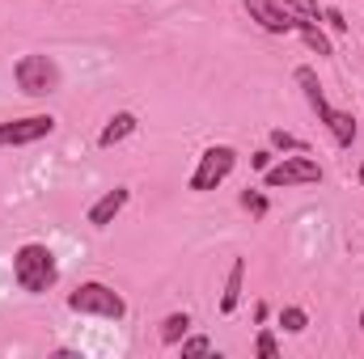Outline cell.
Returning <instances> with one entry per match:
<instances>
[{"label":"cell","mask_w":364,"mask_h":359,"mask_svg":"<svg viewBox=\"0 0 364 359\" xmlns=\"http://www.w3.org/2000/svg\"><path fill=\"white\" fill-rule=\"evenodd\" d=\"M267 144H272L275 153H309V144H305L301 136H292V131H284V127H275L272 136H267Z\"/></svg>","instance_id":"obj_14"},{"label":"cell","mask_w":364,"mask_h":359,"mask_svg":"<svg viewBox=\"0 0 364 359\" xmlns=\"http://www.w3.org/2000/svg\"><path fill=\"white\" fill-rule=\"evenodd\" d=\"M242 207H246L250 216H267V207H272V203H267V194H259V190H250V186H246V190H242Z\"/></svg>","instance_id":"obj_19"},{"label":"cell","mask_w":364,"mask_h":359,"mask_svg":"<svg viewBox=\"0 0 364 359\" xmlns=\"http://www.w3.org/2000/svg\"><path fill=\"white\" fill-rule=\"evenodd\" d=\"M237 170V148H229V144H212V148H203L199 153V165H195V174H191V190L195 194H203V190H216L220 182L229 178Z\"/></svg>","instance_id":"obj_5"},{"label":"cell","mask_w":364,"mask_h":359,"mask_svg":"<svg viewBox=\"0 0 364 359\" xmlns=\"http://www.w3.org/2000/svg\"><path fill=\"white\" fill-rule=\"evenodd\" d=\"M68 309L81 313V317H102V321H123L127 317V300L123 292H114L110 283H81L77 292H68Z\"/></svg>","instance_id":"obj_3"},{"label":"cell","mask_w":364,"mask_h":359,"mask_svg":"<svg viewBox=\"0 0 364 359\" xmlns=\"http://www.w3.org/2000/svg\"><path fill=\"white\" fill-rule=\"evenodd\" d=\"M360 186H364V165H360Z\"/></svg>","instance_id":"obj_22"},{"label":"cell","mask_w":364,"mask_h":359,"mask_svg":"<svg viewBox=\"0 0 364 359\" xmlns=\"http://www.w3.org/2000/svg\"><path fill=\"white\" fill-rule=\"evenodd\" d=\"M255 355L259 359H279V343H275L272 330H259V338H255Z\"/></svg>","instance_id":"obj_18"},{"label":"cell","mask_w":364,"mask_h":359,"mask_svg":"<svg viewBox=\"0 0 364 359\" xmlns=\"http://www.w3.org/2000/svg\"><path fill=\"white\" fill-rule=\"evenodd\" d=\"M186 334H191V313H170L161 321V347H178Z\"/></svg>","instance_id":"obj_13"},{"label":"cell","mask_w":364,"mask_h":359,"mask_svg":"<svg viewBox=\"0 0 364 359\" xmlns=\"http://www.w3.org/2000/svg\"><path fill=\"white\" fill-rule=\"evenodd\" d=\"M292 34H301V38H305V47H309L318 60H331V55H335V43H331V34L322 30V21L296 17V30H292Z\"/></svg>","instance_id":"obj_11"},{"label":"cell","mask_w":364,"mask_h":359,"mask_svg":"<svg viewBox=\"0 0 364 359\" xmlns=\"http://www.w3.org/2000/svg\"><path fill=\"white\" fill-rule=\"evenodd\" d=\"M242 283H246V258H233L229 263V275H225V292H220V313H237L242 304Z\"/></svg>","instance_id":"obj_12"},{"label":"cell","mask_w":364,"mask_h":359,"mask_svg":"<svg viewBox=\"0 0 364 359\" xmlns=\"http://www.w3.org/2000/svg\"><path fill=\"white\" fill-rule=\"evenodd\" d=\"M322 21H326V30H331V34H343V30H348V17H343L335 4H326V9H322Z\"/></svg>","instance_id":"obj_20"},{"label":"cell","mask_w":364,"mask_h":359,"mask_svg":"<svg viewBox=\"0 0 364 359\" xmlns=\"http://www.w3.org/2000/svg\"><path fill=\"white\" fill-rule=\"evenodd\" d=\"M288 13H296V17H309V21H322V4L318 0H279Z\"/></svg>","instance_id":"obj_16"},{"label":"cell","mask_w":364,"mask_h":359,"mask_svg":"<svg viewBox=\"0 0 364 359\" xmlns=\"http://www.w3.org/2000/svg\"><path fill=\"white\" fill-rule=\"evenodd\" d=\"M279 326H284L288 334H301V330L309 326V313H305L301 304H288V309H279Z\"/></svg>","instance_id":"obj_15"},{"label":"cell","mask_w":364,"mask_h":359,"mask_svg":"<svg viewBox=\"0 0 364 359\" xmlns=\"http://www.w3.org/2000/svg\"><path fill=\"white\" fill-rule=\"evenodd\" d=\"M13 279H17L21 292L43 296V292H51V287L60 283V263H55V254H51L47 245L30 241V245H21V250L13 254Z\"/></svg>","instance_id":"obj_2"},{"label":"cell","mask_w":364,"mask_h":359,"mask_svg":"<svg viewBox=\"0 0 364 359\" xmlns=\"http://www.w3.org/2000/svg\"><path fill=\"white\" fill-rule=\"evenodd\" d=\"M182 359H199V355H212V343L203 338V334H191V338H182Z\"/></svg>","instance_id":"obj_17"},{"label":"cell","mask_w":364,"mask_h":359,"mask_svg":"<svg viewBox=\"0 0 364 359\" xmlns=\"http://www.w3.org/2000/svg\"><path fill=\"white\" fill-rule=\"evenodd\" d=\"M13 81L26 97H51L60 89V64L51 55H43V51H30V55H21L13 64Z\"/></svg>","instance_id":"obj_4"},{"label":"cell","mask_w":364,"mask_h":359,"mask_svg":"<svg viewBox=\"0 0 364 359\" xmlns=\"http://www.w3.org/2000/svg\"><path fill=\"white\" fill-rule=\"evenodd\" d=\"M127 203H132V190H127V186H114V190H106V194H102V199L90 207V224H93V228H106V224H114V216H119Z\"/></svg>","instance_id":"obj_9"},{"label":"cell","mask_w":364,"mask_h":359,"mask_svg":"<svg viewBox=\"0 0 364 359\" xmlns=\"http://www.w3.org/2000/svg\"><path fill=\"white\" fill-rule=\"evenodd\" d=\"M272 157H275V148H259V153H255V157H250V165H255V170H259V174H263V170H267V165H272Z\"/></svg>","instance_id":"obj_21"},{"label":"cell","mask_w":364,"mask_h":359,"mask_svg":"<svg viewBox=\"0 0 364 359\" xmlns=\"http://www.w3.org/2000/svg\"><path fill=\"white\" fill-rule=\"evenodd\" d=\"M250 21H259L267 34H292L296 30V13H288L279 0H242Z\"/></svg>","instance_id":"obj_8"},{"label":"cell","mask_w":364,"mask_h":359,"mask_svg":"<svg viewBox=\"0 0 364 359\" xmlns=\"http://www.w3.org/2000/svg\"><path fill=\"white\" fill-rule=\"evenodd\" d=\"M51 131H55V118H51V114H26V118H13V123H0V148H21V144L47 140Z\"/></svg>","instance_id":"obj_7"},{"label":"cell","mask_w":364,"mask_h":359,"mask_svg":"<svg viewBox=\"0 0 364 359\" xmlns=\"http://www.w3.org/2000/svg\"><path fill=\"white\" fill-rule=\"evenodd\" d=\"M263 182L272 190H284V186H314L322 182V165L309 157V153H296V157H279L263 170Z\"/></svg>","instance_id":"obj_6"},{"label":"cell","mask_w":364,"mask_h":359,"mask_svg":"<svg viewBox=\"0 0 364 359\" xmlns=\"http://www.w3.org/2000/svg\"><path fill=\"white\" fill-rule=\"evenodd\" d=\"M292 77H296V85L305 89V101L314 106L318 123L331 131V140H335L339 148H352V140L360 136V123H356V114H352V110H339V106H331V101H326V89H322V81H318V72H314L309 64H301Z\"/></svg>","instance_id":"obj_1"},{"label":"cell","mask_w":364,"mask_h":359,"mask_svg":"<svg viewBox=\"0 0 364 359\" xmlns=\"http://www.w3.org/2000/svg\"><path fill=\"white\" fill-rule=\"evenodd\" d=\"M136 127H140V118H136L132 110L110 114V118H106V127L97 131V148H114V144H123L127 136H136Z\"/></svg>","instance_id":"obj_10"},{"label":"cell","mask_w":364,"mask_h":359,"mask_svg":"<svg viewBox=\"0 0 364 359\" xmlns=\"http://www.w3.org/2000/svg\"><path fill=\"white\" fill-rule=\"evenodd\" d=\"M360 330H364V313H360Z\"/></svg>","instance_id":"obj_23"}]
</instances>
